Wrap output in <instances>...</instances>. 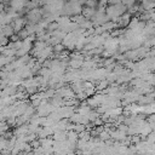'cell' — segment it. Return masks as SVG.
<instances>
[{
  "label": "cell",
  "instance_id": "6da1fadb",
  "mask_svg": "<svg viewBox=\"0 0 155 155\" xmlns=\"http://www.w3.org/2000/svg\"><path fill=\"white\" fill-rule=\"evenodd\" d=\"M27 18H28L29 24H38V23L41 22V19H42V11H41L40 8L30 10V11H28V13H27Z\"/></svg>",
  "mask_w": 155,
  "mask_h": 155
},
{
  "label": "cell",
  "instance_id": "7a4b0ae2",
  "mask_svg": "<svg viewBox=\"0 0 155 155\" xmlns=\"http://www.w3.org/2000/svg\"><path fill=\"white\" fill-rule=\"evenodd\" d=\"M25 25H27L25 19L23 17H19V16L16 19H13V22H12V28H13V30H15L16 34H18L21 30H23L25 28Z\"/></svg>",
  "mask_w": 155,
  "mask_h": 155
},
{
  "label": "cell",
  "instance_id": "3957f363",
  "mask_svg": "<svg viewBox=\"0 0 155 155\" xmlns=\"http://www.w3.org/2000/svg\"><path fill=\"white\" fill-rule=\"evenodd\" d=\"M27 4H28V2H25V1H23V0H15V1H11V2H10V7H11L12 11L18 12V11H22V10L27 6Z\"/></svg>",
  "mask_w": 155,
  "mask_h": 155
},
{
  "label": "cell",
  "instance_id": "277c9868",
  "mask_svg": "<svg viewBox=\"0 0 155 155\" xmlns=\"http://www.w3.org/2000/svg\"><path fill=\"white\" fill-rule=\"evenodd\" d=\"M46 46H47V42H45V41H39V40H38V41L34 44L33 50H31V51H33V53H34V56L36 57V56H38V54H39V53H40V52H41Z\"/></svg>",
  "mask_w": 155,
  "mask_h": 155
},
{
  "label": "cell",
  "instance_id": "5b68a950",
  "mask_svg": "<svg viewBox=\"0 0 155 155\" xmlns=\"http://www.w3.org/2000/svg\"><path fill=\"white\" fill-rule=\"evenodd\" d=\"M92 111V108L87 104V103H82L79 108H78V111L76 113H79V114H81V115H84V116H88V114Z\"/></svg>",
  "mask_w": 155,
  "mask_h": 155
},
{
  "label": "cell",
  "instance_id": "8992f818",
  "mask_svg": "<svg viewBox=\"0 0 155 155\" xmlns=\"http://www.w3.org/2000/svg\"><path fill=\"white\" fill-rule=\"evenodd\" d=\"M94 13H96V8H92V7H87V6H85V7H82V12H81V15L85 17V18H92L93 16H94Z\"/></svg>",
  "mask_w": 155,
  "mask_h": 155
},
{
  "label": "cell",
  "instance_id": "52a82bcc",
  "mask_svg": "<svg viewBox=\"0 0 155 155\" xmlns=\"http://www.w3.org/2000/svg\"><path fill=\"white\" fill-rule=\"evenodd\" d=\"M54 142H63L67 140V131H58L53 133V138Z\"/></svg>",
  "mask_w": 155,
  "mask_h": 155
},
{
  "label": "cell",
  "instance_id": "ba28073f",
  "mask_svg": "<svg viewBox=\"0 0 155 155\" xmlns=\"http://www.w3.org/2000/svg\"><path fill=\"white\" fill-rule=\"evenodd\" d=\"M13 34H15V30H13L12 25L8 24V25H4L2 27V35L5 38H11Z\"/></svg>",
  "mask_w": 155,
  "mask_h": 155
},
{
  "label": "cell",
  "instance_id": "9c48e42d",
  "mask_svg": "<svg viewBox=\"0 0 155 155\" xmlns=\"http://www.w3.org/2000/svg\"><path fill=\"white\" fill-rule=\"evenodd\" d=\"M64 46H63V44L61 42V44H58V45H56V46H53V52L54 53H58V54H61L63 51H64Z\"/></svg>",
  "mask_w": 155,
  "mask_h": 155
},
{
  "label": "cell",
  "instance_id": "30bf717a",
  "mask_svg": "<svg viewBox=\"0 0 155 155\" xmlns=\"http://www.w3.org/2000/svg\"><path fill=\"white\" fill-rule=\"evenodd\" d=\"M7 143H8V139H6V138H4V137L0 138V151L7 149Z\"/></svg>",
  "mask_w": 155,
  "mask_h": 155
},
{
  "label": "cell",
  "instance_id": "8fae6325",
  "mask_svg": "<svg viewBox=\"0 0 155 155\" xmlns=\"http://www.w3.org/2000/svg\"><path fill=\"white\" fill-rule=\"evenodd\" d=\"M5 12V5L4 4H0V15Z\"/></svg>",
  "mask_w": 155,
  "mask_h": 155
},
{
  "label": "cell",
  "instance_id": "7c38bea8",
  "mask_svg": "<svg viewBox=\"0 0 155 155\" xmlns=\"http://www.w3.org/2000/svg\"><path fill=\"white\" fill-rule=\"evenodd\" d=\"M4 108H6V107L4 105V103H2V101L0 99V111H2V109H4Z\"/></svg>",
  "mask_w": 155,
  "mask_h": 155
},
{
  "label": "cell",
  "instance_id": "4fadbf2b",
  "mask_svg": "<svg viewBox=\"0 0 155 155\" xmlns=\"http://www.w3.org/2000/svg\"><path fill=\"white\" fill-rule=\"evenodd\" d=\"M154 75H155V74H154Z\"/></svg>",
  "mask_w": 155,
  "mask_h": 155
}]
</instances>
